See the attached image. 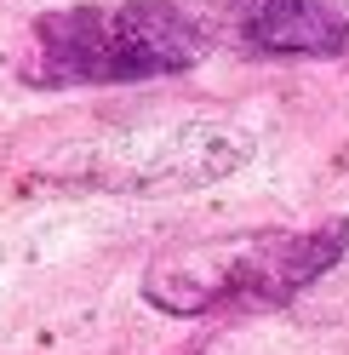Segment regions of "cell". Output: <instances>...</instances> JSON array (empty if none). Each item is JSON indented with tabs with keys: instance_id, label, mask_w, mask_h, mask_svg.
Listing matches in <instances>:
<instances>
[{
	"instance_id": "cell-1",
	"label": "cell",
	"mask_w": 349,
	"mask_h": 355,
	"mask_svg": "<svg viewBox=\"0 0 349 355\" xmlns=\"http://www.w3.org/2000/svg\"><path fill=\"white\" fill-rule=\"evenodd\" d=\"M349 258V212L298 230H241L172 247L143 270V298L161 315H264Z\"/></svg>"
},
{
	"instance_id": "cell-2",
	"label": "cell",
	"mask_w": 349,
	"mask_h": 355,
	"mask_svg": "<svg viewBox=\"0 0 349 355\" xmlns=\"http://www.w3.org/2000/svg\"><path fill=\"white\" fill-rule=\"evenodd\" d=\"M212 52L206 24L178 0H92L35 24V80L46 86H138L189 75Z\"/></svg>"
},
{
	"instance_id": "cell-3",
	"label": "cell",
	"mask_w": 349,
	"mask_h": 355,
	"mask_svg": "<svg viewBox=\"0 0 349 355\" xmlns=\"http://www.w3.org/2000/svg\"><path fill=\"white\" fill-rule=\"evenodd\" d=\"M252 155V138L224 121H143L75 138L46 161V178L86 189H201L229 178Z\"/></svg>"
},
{
	"instance_id": "cell-4",
	"label": "cell",
	"mask_w": 349,
	"mask_h": 355,
	"mask_svg": "<svg viewBox=\"0 0 349 355\" xmlns=\"http://www.w3.org/2000/svg\"><path fill=\"white\" fill-rule=\"evenodd\" d=\"M235 35L258 58H343L349 6L343 0H235Z\"/></svg>"
}]
</instances>
